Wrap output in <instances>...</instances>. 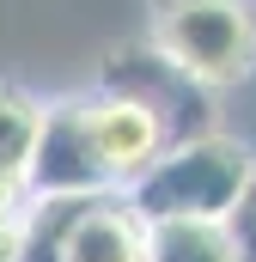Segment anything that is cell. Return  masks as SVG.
Here are the masks:
<instances>
[{"label": "cell", "instance_id": "cell-1", "mask_svg": "<svg viewBox=\"0 0 256 262\" xmlns=\"http://www.w3.org/2000/svg\"><path fill=\"white\" fill-rule=\"evenodd\" d=\"M256 159L244 140L232 134H189V140H171L134 183L128 201L140 207V220H226L244 183H250Z\"/></svg>", "mask_w": 256, "mask_h": 262}, {"label": "cell", "instance_id": "cell-2", "mask_svg": "<svg viewBox=\"0 0 256 262\" xmlns=\"http://www.w3.org/2000/svg\"><path fill=\"white\" fill-rule=\"evenodd\" d=\"M153 49H165L207 92L238 85L256 61V6L250 0H165L153 25Z\"/></svg>", "mask_w": 256, "mask_h": 262}, {"label": "cell", "instance_id": "cell-3", "mask_svg": "<svg viewBox=\"0 0 256 262\" xmlns=\"http://www.w3.org/2000/svg\"><path fill=\"white\" fill-rule=\"evenodd\" d=\"M25 183L31 195H98V189H116L98 140H92V116H86V98H61V104H43V128L31 146V165H25Z\"/></svg>", "mask_w": 256, "mask_h": 262}, {"label": "cell", "instance_id": "cell-4", "mask_svg": "<svg viewBox=\"0 0 256 262\" xmlns=\"http://www.w3.org/2000/svg\"><path fill=\"white\" fill-rule=\"evenodd\" d=\"M86 116H92V140H98V152H104V165H110V177H116L122 189L171 146L165 122H159L140 98H128V92L86 98Z\"/></svg>", "mask_w": 256, "mask_h": 262}, {"label": "cell", "instance_id": "cell-5", "mask_svg": "<svg viewBox=\"0 0 256 262\" xmlns=\"http://www.w3.org/2000/svg\"><path fill=\"white\" fill-rule=\"evenodd\" d=\"M67 262H146V220L128 189H104L86 201V213L67 232Z\"/></svg>", "mask_w": 256, "mask_h": 262}, {"label": "cell", "instance_id": "cell-6", "mask_svg": "<svg viewBox=\"0 0 256 262\" xmlns=\"http://www.w3.org/2000/svg\"><path fill=\"white\" fill-rule=\"evenodd\" d=\"M86 201L92 195H31L18 213V262H67V232L86 213Z\"/></svg>", "mask_w": 256, "mask_h": 262}, {"label": "cell", "instance_id": "cell-7", "mask_svg": "<svg viewBox=\"0 0 256 262\" xmlns=\"http://www.w3.org/2000/svg\"><path fill=\"white\" fill-rule=\"evenodd\" d=\"M146 262H238L226 220H146Z\"/></svg>", "mask_w": 256, "mask_h": 262}, {"label": "cell", "instance_id": "cell-8", "mask_svg": "<svg viewBox=\"0 0 256 262\" xmlns=\"http://www.w3.org/2000/svg\"><path fill=\"white\" fill-rule=\"evenodd\" d=\"M37 128H43V104L18 85H0V165H31V146H37Z\"/></svg>", "mask_w": 256, "mask_h": 262}, {"label": "cell", "instance_id": "cell-9", "mask_svg": "<svg viewBox=\"0 0 256 262\" xmlns=\"http://www.w3.org/2000/svg\"><path fill=\"white\" fill-rule=\"evenodd\" d=\"M226 232H232L238 262H256V171H250V183H244V195H238V207L226 213Z\"/></svg>", "mask_w": 256, "mask_h": 262}, {"label": "cell", "instance_id": "cell-10", "mask_svg": "<svg viewBox=\"0 0 256 262\" xmlns=\"http://www.w3.org/2000/svg\"><path fill=\"white\" fill-rule=\"evenodd\" d=\"M25 201H31L25 171H18V165H0V220H18V213H25Z\"/></svg>", "mask_w": 256, "mask_h": 262}, {"label": "cell", "instance_id": "cell-11", "mask_svg": "<svg viewBox=\"0 0 256 262\" xmlns=\"http://www.w3.org/2000/svg\"><path fill=\"white\" fill-rule=\"evenodd\" d=\"M0 262H18V220H0Z\"/></svg>", "mask_w": 256, "mask_h": 262}]
</instances>
